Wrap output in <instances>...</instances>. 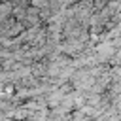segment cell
<instances>
[{
  "label": "cell",
  "mask_w": 121,
  "mask_h": 121,
  "mask_svg": "<svg viewBox=\"0 0 121 121\" xmlns=\"http://www.w3.org/2000/svg\"><path fill=\"white\" fill-rule=\"evenodd\" d=\"M0 13H9V4H2L0 6Z\"/></svg>",
  "instance_id": "6da1fadb"
}]
</instances>
